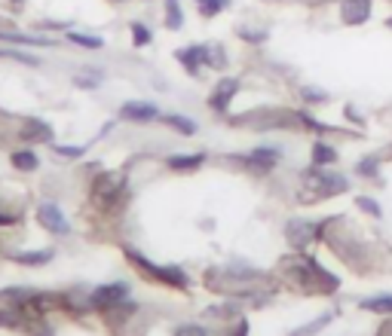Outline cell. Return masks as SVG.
Masks as SVG:
<instances>
[{
  "label": "cell",
  "instance_id": "d6986e66",
  "mask_svg": "<svg viewBox=\"0 0 392 336\" xmlns=\"http://www.w3.org/2000/svg\"><path fill=\"white\" fill-rule=\"evenodd\" d=\"M166 126H172L175 132H181V135H196V123L194 119H187V117H178V113H169V117H160Z\"/></svg>",
  "mask_w": 392,
  "mask_h": 336
},
{
  "label": "cell",
  "instance_id": "6da1fadb",
  "mask_svg": "<svg viewBox=\"0 0 392 336\" xmlns=\"http://www.w3.org/2000/svg\"><path fill=\"white\" fill-rule=\"evenodd\" d=\"M282 273L295 288L310 290V294H334V290L340 288L337 278L331 273H325V269L316 263V257H310V254L291 257V260L282 266Z\"/></svg>",
  "mask_w": 392,
  "mask_h": 336
},
{
  "label": "cell",
  "instance_id": "cb8c5ba5",
  "mask_svg": "<svg viewBox=\"0 0 392 336\" xmlns=\"http://www.w3.org/2000/svg\"><path fill=\"white\" fill-rule=\"evenodd\" d=\"M205 64H212V68H224L227 64V55H224V49L221 46H205Z\"/></svg>",
  "mask_w": 392,
  "mask_h": 336
},
{
  "label": "cell",
  "instance_id": "e575fe53",
  "mask_svg": "<svg viewBox=\"0 0 392 336\" xmlns=\"http://www.w3.org/2000/svg\"><path fill=\"white\" fill-rule=\"evenodd\" d=\"M12 3H25V0H12Z\"/></svg>",
  "mask_w": 392,
  "mask_h": 336
},
{
  "label": "cell",
  "instance_id": "277c9868",
  "mask_svg": "<svg viewBox=\"0 0 392 336\" xmlns=\"http://www.w3.org/2000/svg\"><path fill=\"white\" fill-rule=\"evenodd\" d=\"M304 181L306 187H316L312 199H322V196H337V192L346 190V181L340 175H319V171H304Z\"/></svg>",
  "mask_w": 392,
  "mask_h": 336
},
{
  "label": "cell",
  "instance_id": "44dd1931",
  "mask_svg": "<svg viewBox=\"0 0 392 336\" xmlns=\"http://www.w3.org/2000/svg\"><path fill=\"white\" fill-rule=\"evenodd\" d=\"M196 6H199V12H203L205 19H212V16H218L221 10H227L230 0H196Z\"/></svg>",
  "mask_w": 392,
  "mask_h": 336
},
{
  "label": "cell",
  "instance_id": "4316f807",
  "mask_svg": "<svg viewBox=\"0 0 392 336\" xmlns=\"http://www.w3.org/2000/svg\"><path fill=\"white\" fill-rule=\"evenodd\" d=\"M328 321H331V315H319L316 321H312V324L301 327V330H297V333H291V336H316V333H319V330H322V327L328 324Z\"/></svg>",
  "mask_w": 392,
  "mask_h": 336
},
{
  "label": "cell",
  "instance_id": "ba28073f",
  "mask_svg": "<svg viewBox=\"0 0 392 336\" xmlns=\"http://www.w3.org/2000/svg\"><path fill=\"white\" fill-rule=\"evenodd\" d=\"M120 117L129 123H153V119H160V110L151 101H126L120 107Z\"/></svg>",
  "mask_w": 392,
  "mask_h": 336
},
{
  "label": "cell",
  "instance_id": "d590c367",
  "mask_svg": "<svg viewBox=\"0 0 392 336\" xmlns=\"http://www.w3.org/2000/svg\"><path fill=\"white\" fill-rule=\"evenodd\" d=\"M386 28H392V19H389V21H386Z\"/></svg>",
  "mask_w": 392,
  "mask_h": 336
},
{
  "label": "cell",
  "instance_id": "74e56055",
  "mask_svg": "<svg viewBox=\"0 0 392 336\" xmlns=\"http://www.w3.org/2000/svg\"><path fill=\"white\" fill-rule=\"evenodd\" d=\"M117 3H120V0H117Z\"/></svg>",
  "mask_w": 392,
  "mask_h": 336
},
{
  "label": "cell",
  "instance_id": "52a82bcc",
  "mask_svg": "<svg viewBox=\"0 0 392 336\" xmlns=\"http://www.w3.org/2000/svg\"><path fill=\"white\" fill-rule=\"evenodd\" d=\"M319 230H322V224H310V220H291V224L285 226V239H288V245L295 248V251H306V245L316 239Z\"/></svg>",
  "mask_w": 392,
  "mask_h": 336
},
{
  "label": "cell",
  "instance_id": "484cf974",
  "mask_svg": "<svg viewBox=\"0 0 392 336\" xmlns=\"http://www.w3.org/2000/svg\"><path fill=\"white\" fill-rule=\"evenodd\" d=\"M355 205H359L365 214H371V217H383V208L374 202V199H368V196H355Z\"/></svg>",
  "mask_w": 392,
  "mask_h": 336
},
{
  "label": "cell",
  "instance_id": "83f0119b",
  "mask_svg": "<svg viewBox=\"0 0 392 336\" xmlns=\"http://www.w3.org/2000/svg\"><path fill=\"white\" fill-rule=\"evenodd\" d=\"M355 175H362V177H377V175H380V159H365V162H359V166H355Z\"/></svg>",
  "mask_w": 392,
  "mask_h": 336
},
{
  "label": "cell",
  "instance_id": "f1b7e54d",
  "mask_svg": "<svg viewBox=\"0 0 392 336\" xmlns=\"http://www.w3.org/2000/svg\"><path fill=\"white\" fill-rule=\"evenodd\" d=\"M304 101H310V104H322V101H328V92H322V89H312V86H304Z\"/></svg>",
  "mask_w": 392,
  "mask_h": 336
},
{
  "label": "cell",
  "instance_id": "1f68e13d",
  "mask_svg": "<svg viewBox=\"0 0 392 336\" xmlns=\"http://www.w3.org/2000/svg\"><path fill=\"white\" fill-rule=\"evenodd\" d=\"M55 153L65 156V159H77V156L86 153V147H62V144H55Z\"/></svg>",
  "mask_w": 392,
  "mask_h": 336
},
{
  "label": "cell",
  "instance_id": "4dcf8cb0",
  "mask_svg": "<svg viewBox=\"0 0 392 336\" xmlns=\"http://www.w3.org/2000/svg\"><path fill=\"white\" fill-rule=\"evenodd\" d=\"M98 80H102V74H89V77H83V74H77L74 77V83L80 86V89H95Z\"/></svg>",
  "mask_w": 392,
  "mask_h": 336
},
{
  "label": "cell",
  "instance_id": "603a6c76",
  "mask_svg": "<svg viewBox=\"0 0 392 336\" xmlns=\"http://www.w3.org/2000/svg\"><path fill=\"white\" fill-rule=\"evenodd\" d=\"M71 43H77V46H86V49H102L104 43L102 37H95V34H68Z\"/></svg>",
  "mask_w": 392,
  "mask_h": 336
},
{
  "label": "cell",
  "instance_id": "8fae6325",
  "mask_svg": "<svg viewBox=\"0 0 392 336\" xmlns=\"http://www.w3.org/2000/svg\"><path fill=\"white\" fill-rule=\"evenodd\" d=\"M236 92H239V80H230V77H227V80H221L215 86V92L209 95V107H215L218 113H224L227 107H230V101H233V95H236Z\"/></svg>",
  "mask_w": 392,
  "mask_h": 336
},
{
  "label": "cell",
  "instance_id": "4fadbf2b",
  "mask_svg": "<svg viewBox=\"0 0 392 336\" xmlns=\"http://www.w3.org/2000/svg\"><path fill=\"white\" fill-rule=\"evenodd\" d=\"M205 162V153H187V156H169L166 166L172 171H196Z\"/></svg>",
  "mask_w": 392,
  "mask_h": 336
},
{
  "label": "cell",
  "instance_id": "9a60e30c",
  "mask_svg": "<svg viewBox=\"0 0 392 336\" xmlns=\"http://www.w3.org/2000/svg\"><path fill=\"white\" fill-rule=\"evenodd\" d=\"M132 312H138V303H117V306H111V309H104V321H108L111 327H120Z\"/></svg>",
  "mask_w": 392,
  "mask_h": 336
},
{
  "label": "cell",
  "instance_id": "ffe728a7",
  "mask_svg": "<svg viewBox=\"0 0 392 336\" xmlns=\"http://www.w3.org/2000/svg\"><path fill=\"white\" fill-rule=\"evenodd\" d=\"M181 25H184V16H181L178 0H166V28H169V31H178Z\"/></svg>",
  "mask_w": 392,
  "mask_h": 336
},
{
  "label": "cell",
  "instance_id": "2e32d148",
  "mask_svg": "<svg viewBox=\"0 0 392 336\" xmlns=\"http://www.w3.org/2000/svg\"><path fill=\"white\" fill-rule=\"evenodd\" d=\"M334 162H337V150L331 144L316 141V144H312V166H334Z\"/></svg>",
  "mask_w": 392,
  "mask_h": 336
},
{
  "label": "cell",
  "instance_id": "8d00e7d4",
  "mask_svg": "<svg viewBox=\"0 0 392 336\" xmlns=\"http://www.w3.org/2000/svg\"><path fill=\"white\" fill-rule=\"evenodd\" d=\"M386 330H389V336H392V327H386Z\"/></svg>",
  "mask_w": 392,
  "mask_h": 336
},
{
  "label": "cell",
  "instance_id": "d6a6232c",
  "mask_svg": "<svg viewBox=\"0 0 392 336\" xmlns=\"http://www.w3.org/2000/svg\"><path fill=\"white\" fill-rule=\"evenodd\" d=\"M239 37L248 40V43H261V40H267V31H248V28H242Z\"/></svg>",
  "mask_w": 392,
  "mask_h": 336
},
{
  "label": "cell",
  "instance_id": "5bb4252c",
  "mask_svg": "<svg viewBox=\"0 0 392 336\" xmlns=\"http://www.w3.org/2000/svg\"><path fill=\"white\" fill-rule=\"evenodd\" d=\"M55 257V251H49V248H44V251H22V254H12V260L19 263V266H46L49 260Z\"/></svg>",
  "mask_w": 392,
  "mask_h": 336
},
{
  "label": "cell",
  "instance_id": "7402d4cb",
  "mask_svg": "<svg viewBox=\"0 0 392 336\" xmlns=\"http://www.w3.org/2000/svg\"><path fill=\"white\" fill-rule=\"evenodd\" d=\"M362 309H368V312H383V315H389L392 312V297H371L362 303Z\"/></svg>",
  "mask_w": 392,
  "mask_h": 336
},
{
  "label": "cell",
  "instance_id": "30bf717a",
  "mask_svg": "<svg viewBox=\"0 0 392 336\" xmlns=\"http://www.w3.org/2000/svg\"><path fill=\"white\" fill-rule=\"evenodd\" d=\"M340 19L346 25H365L371 19V0H344L340 3Z\"/></svg>",
  "mask_w": 392,
  "mask_h": 336
},
{
  "label": "cell",
  "instance_id": "ac0fdd59",
  "mask_svg": "<svg viewBox=\"0 0 392 336\" xmlns=\"http://www.w3.org/2000/svg\"><path fill=\"white\" fill-rule=\"evenodd\" d=\"M22 138H28V141H49V138H53V128H49L46 123H37V119H31V123L25 126Z\"/></svg>",
  "mask_w": 392,
  "mask_h": 336
},
{
  "label": "cell",
  "instance_id": "5b68a950",
  "mask_svg": "<svg viewBox=\"0 0 392 336\" xmlns=\"http://www.w3.org/2000/svg\"><path fill=\"white\" fill-rule=\"evenodd\" d=\"M129 297V288H126L123 281H113V284H102V288H95L89 294V306L92 309H111V306L123 303V299Z\"/></svg>",
  "mask_w": 392,
  "mask_h": 336
},
{
  "label": "cell",
  "instance_id": "8992f818",
  "mask_svg": "<svg viewBox=\"0 0 392 336\" xmlns=\"http://www.w3.org/2000/svg\"><path fill=\"white\" fill-rule=\"evenodd\" d=\"M37 224L44 226L46 233H55V235H71V224H68V217L62 214L59 205H53V202L37 205Z\"/></svg>",
  "mask_w": 392,
  "mask_h": 336
},
{
  "label": "cell",
  "instance_id": "3957f363",
  "mask_svg": "<svg viewBox=\"0 0 392 336\" xmlns=\"http://www.w3.org/2000/svg\"><path fill=\"white\" fill-rule=\"evenodd\" d=\"M126 257H129L132 266H138L141 273L147 278H153V281L169 284V288H178V290H187V273H181L178 266H156V263H151L141 251H132V248H126Z\"/></svg>",
  "mask_w": 392,
  "mask_h": 336
},
{
  "label": "cell",
  "instance_id": "7a4b0ae2",
  "mask_svg": "<svg viewBox=\"0 0 392 336\" xmlns=\"http://www.w3.org/2000/svg\"><path fill=\"white\" fill-rule=\"evenodd\" d=\"M126 199V177L123 171H102L92 181V202L98 208H113Z\"/></svg>",
  "mask_w": 392,
  "mask_h": 336
},
{
  "label": "cell",
  "instance_id": "f546056e",
  "mask_svg": "<svg viewBox=\"0 0 392 336\" xmlns=\"http://www.w3.org/2000/svg\"><path fill=\"white\" fill-rule=\"evenodd\" d=\"M175 336H209V330H205V327H199V324H181L175 330Z\"/></svg>",
  "mask_w": 392,
  "mask_h": 336
},
{
  "label": "cell",
  "instance_id": "836d02e7",
  "mask_svg": "<svg viewBox=\"0 0 392 336\" xmlns=\"http://www.w3.org/2000/svg\"><path fill=\"white\" fill-rule=\"evenodd\" d=\"M12 220H16V214H3V211H0V226H3V224H12Z\"/></svg>",
  "mask_w": 392,
  "mask_h": 336
},
{
  "label": "cell",
  "instance_id": "7c38bea8",
  "mask_svg": "<svg viewBox=\"0 0 392 336\" xmlns=\"http://www.w3.org/2000/svg\"><path fill=\"white\" fill-rule=\"evenodd\" d=\"M175 59L187 68V74H199V68L205 64V46H187V49H178Z\"/></svg>",
  "mask_w": 392,
  "mask_h": 336
},
{
  "label": "cell",
  "instance_id": "d4e9b609",
  "mask_svg": "<svg viewBox=\"0 0 392 336\" xmlns=\"http://www.w3.org/2000/svg\"><path fill=\"white\" fill-rule=\"evenodd\" d=\"M151 28L147 25H141V21H135L132 25V40H135V46H147V43H151Z\"/></svg>",
  "mask_w": 392,
  "mask_h": 336
},
{
  "label": "cell",
  "instance_id": "e0dca14e",
  "mask_svg": "<svg viewBox=\"0 0 392 336\" xmlns=\"http://www.w3.org/2000/svg\"><path fill=\"white\" fill-rule=\"evenodd\" d=\"M12 168H19V171H37L40 168L37 153H31V150H16V153H12Z\"/></svg>",
  "mask_w": 392,
  "mask_h": 336
},
{
  "label": "cell",
  "instance_id": "9c48e42d",
  "mask_svg": "<svg viewBox=\"0 0 392 336\" xmlns=\"http://www.w3.org/2000/svg\"><path fill=\"white\" fill-rule=\"evenodd\" d=\"M242 162H245L252 171L263 175V171L276 168V162H279V150L276 147H258V150H252L248 156H242Z\"/></svg>",
  "mask_w": 392,
  "mask_h": 336
}]
</instances>
